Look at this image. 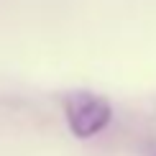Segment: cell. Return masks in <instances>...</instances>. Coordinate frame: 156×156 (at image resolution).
<instances>
[{
	"label": "cell",
	"mask_w": 156,
	"mask_h": 156,
	"mask_svg": "<svg viewBox=\"0 0 156 156\" xmlns=\"http://www.w3.org/2000/svg\"><path fill=\"white\" fill-rule=\"evenodd\" d=\"M64 118L77 138H92L108 128L113 118V108L105 97L87 92V90H77L64 97Z\"/></svg>",
	"instance_id": "cell-1"
}]
</instances>
